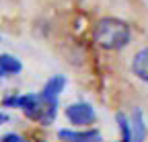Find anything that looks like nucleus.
<instances>
[{
	"mask_svg": "<svg viewBox=\"0 0 148 142\" xmlns=\"http://www.w3.org/2000/svg\"><path fill=\"white\" fill-rule=\"evenodd\" d=\"M95 41L105 49H121L130 43V27L119 19H101L95 27Z\"/></svg>",
	"mask_w": 148,
	"mask_h": 142,
	"instance_id": "nucleus-1",
	"label": "nucleus"
},
{
	"mask_svg": "<svg viewBox=\"0 0 148 142\" xmlns=\"http://www.w3.org/2000/svg\"><path fill=\"white\" fill-rule=\"evenodd\" d=\"M66 117L76 126H86L95 121V111L88 103H74L66 107Z\"/></svg>",
	"mask_w": 148,
	"mask_h": 142,
	"instance_id": "nucleus-2",
	"label": "nucleus"
},
{
	"mask_svg": "<svg viewBox=\"0 0 148 142\" xmlns=\"http://www.w3.org/2000/svg\"><path fill=\"white\" fill-rule=\"evenodd\" d=\"M56 117V101H45L39 97V105H37V109L33 111L31 119H37V121H41V123H51Z\"/></svg>",
	"mask_w": 148,
	"mask_h": 142,
	"instance_id": "nucleus-3",
	"label": "nucleus"
},
{
	"mask_svg": "<svg viewBox=\"0 0 148 142\" xmlns=\"http://www.w3.org/2000/svg\"><path fill=\"white\" fill-rule=\"evenodd\" d=\"M60 138L64 142H99L101 134L97 130L88 132H72V130H60Z\"/></svg>",
	"mask_w": 148,
	"mask_h": 142,
	"instance_id": "nucleus-4",
	"label": "nucleus"
},
{
	"mask_svg": "<svg viewBox=\"0 0 148 142\" xmlns=\"http://www.w3.org/2000/svg\"><path fill=\"white\" fill-rule=\"evenodd\" d=\"M132 72L140 80L148 82V47L140 49L138 54L134 56V60H132Z\"/></svg>",
	"mask_w": 148,
	"mask_h": 142,
	"instance_id": "nucleus-5",
	"label": "nucleus"
},
{
	"mask_svg": "<svg viewBox=\"0 0 148 142\" xmlns=\"http://www.w3.org/2000/svg\"><path fill=\"white\" fill-rule=\"evenodd\" d=\"M64 84H66L64 76H53V78L45 84L43 93H41L39 97H41V99H45V101H56V97L60 95V91L64 88Z\"/></svg>",
	"mask_w": 148,
	"mask_h": 142,
	"instance_id": "nucleus-6",
	"label": "nucleus"
},
{
	"mask_svg": "<svg viewBox=\"0 0 148 142\" xmlns=\"http://www.w3.org/2000/svg\"><path fill=\"white\" fill-rule=\"evenodd\" d=\"M130 140H132V142H142L144 140V123H142L140 111H136L134 117H132V132H130Z\"/></svg>",
	"mask_w": 148,
	"mask_h": 142,
	"instance_id": "nucleus-7",
	"label": "nucleus"
},
{
	"mask_svg": "<svg viewBox=\"0 0 148 142\" xmlns=\"http://www.w3.org/2000/svg\"><path fill=\"white\" fill-rule=\"evenodd\" d=\"M21 70V62H18L16 58H12V56H0V72L2 74H14V72H18Z\"/></svg>",
	"mask_w": 148,
	"mask_h": 142,
	"instance_id": "nucleus-8",
	"label": "nucleus"
},
{
	"mask_svg": "<svg viewBox=\"0 0 148 142\" xmlns=\"http://www.w3.org/2000/svg\"><path fill=\"white\" fill-rule=\"evenodd\" d=\"M2 142H23V140L18 138L16 134H8V136H4V138H2Z\"/></svg>",
	"mask_w": 148,
	"mask_h": 142,
	"instance_id": "nucleus-9",
	"label": "nucleus"
},
{
	"mask_svg": "<svg viewBox=\"0 0 148 142\" xmlns=\"http://www.w3.org/2000/svg\"><path fill=\"white\" fill-rule=\"evenodd\" d=\"M6 119H8V117H6L4 113H0V123H2V121H6Z\"/></svg>",
	"mask_w": 148,
	"mask_h": 142,
	"instance_id": "nucleus-10",
	"label": "nucleus"
}]
</instances>
